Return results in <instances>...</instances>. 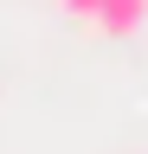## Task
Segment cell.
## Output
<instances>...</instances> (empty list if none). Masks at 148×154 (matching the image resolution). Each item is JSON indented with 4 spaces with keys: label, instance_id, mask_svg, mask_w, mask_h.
Wrapping results in <instances>:
<instances>
[{
    "label": "cell",
    "instance_id": "obj_2",
    "mask_svg": "<svg viewBox=\"0 0 148 154\" xmlns=\"http://www.w3.org/2000/svg\"><path fill=\"white\" fill-rule=\"evenodd\" d=\"M97 7H103V0H58L65 19H97Z\"/></svg>",
    "mask_w": 148,
    "mask_h": 154
},
{
    "label": "cell",
    "instance_id": "obj_1",
    "mask_svg": "<svg viewBox=\"0 0 148 154\" xmlns=\"http://www.w3.org/2000/svg\"><path fill=\"white\" fill-rule=\"evenodd\" d=\"M90 26H97L103 38H135V32L148 26V0H103Z\"/></svg>",
    "mask_w": 148,
    "mask_h": 154
}]
</instances>
